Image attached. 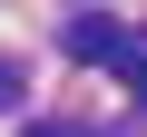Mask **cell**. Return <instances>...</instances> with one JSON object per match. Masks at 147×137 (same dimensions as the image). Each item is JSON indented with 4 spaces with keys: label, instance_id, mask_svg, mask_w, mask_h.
<instances>
[{
    "label": "cell",
    "instance_id": "cell-2",
    "mask_svg": "<svg viewBox=\"0 0 147 137\" xmlns=\"http://www.w3.org/2000/svg\"><path fill=\"white\" fill-rule=\"evenodd\" d=\"M118 79H127V98L147 108V49H137V39H127V59H118Z\"/></svg>",
    "mask_w": 147,
    "mask_h": 137
},
{
    "label": "cell",
    "instance_id": "cell-1",
    "mask_svg": "<svg viewBox=\"0 0 147 137\" xmlns=\"http://www.w3.org/2000/svg\"><path fill=\"white\" fill-rule=\"evenodd\" d=\"M59 49H69V59H127V20H108V10H69V20H59Z\"/></svg>",
    "mask_w": 147,
    "mask_h": 137
},
{
    "label": "cell",
    "instance_id": "cell-3",
    "mask_svg": "<svg viewBox=\"0 0 147 137\" xmlns=\"http://www.w3.org/2000/svg\"><path fill=\"white\" fill-rule=\"evenodd\" d=\"M10 108H20V68L0 59V118H10Z\"/></svg>",
    "mask_w": 147,
    "mask_h": 137
},
{
    "label": "cell",
    "instance_id": "cell-4",
    "mask_svg": "<svg viewBox=\"0 0 147 137\" xmlns=\"http://www.w3.org/2000/svg\"><path fill=\"white\" fill-rule=\"evenodd\" d=\"M20 137H79V127H20Z\"/></svg>",
    "mask_w": 147,
    "mask_h": 137
}]
</instances>
